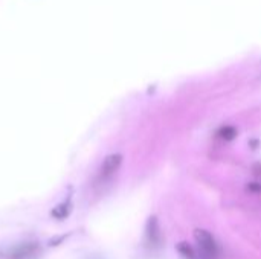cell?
I'll return each mask as SVG.
<instances>
[{
    "mask_svg": "<svg viewBox=\"0 0 261 259\" xmlns=\"http://www.w3.org/2000/svg\"><path fill=\"white\" fill-rule=\"evenodd\" d=\"M217 136L223 140H232L237 136V131L232 127H223L220 128V131L217 133Z\"/></svg>",
    "mask_w": 261,
    "mask_h": 259,
    "instance_id": "cell-7",
    "label": "cell"
},
{
    "mask_svg": "<svg viewBox=\"0 0 261 259\" xmlns=\"http://www.w3.org/2000/svg\"><path fill=\"white\" fill-rule=\"evenodd\" d=\"M41 253L40 244L34 243V241H26V243H20L14 247H11L6 253L5 259H37Z\"/></svg>",
    "mask_w": 261,
    "mask_h": 259,
    "instance_id": "cell-2",
    "label": "cell"
},
{
    "mask_svg": "<svg viewBox=\"0 0 261 259\" xmlns=\"http://www.w3.org/2000/svg\"><path fill=\"white\" fill-rule=\"evenodd\" d=\"M70 208H72V203H70V197H67L63 203H60L58 206H55L52 209V217L57 218V220H63L69 215L70 212Z\"/></svg>",
    "mask_w": 261,
    "mask_h": 259,
    "instance_id": "cell-5",
    "label": "cell"
},
{
    "mask_svg": "<svg viewBox=\"0 0 261 259\" xmlns=\"http://www.w3.org/2000/svg\"><path fill=\"white\" fill-rule=\"evenodd\" d=\"M145 240L151 247H158L162 243V232H161V226L156 217H151L147 223Z\"/></svg>",
    "mask_w": 261,
    "mask_h": 259,
    "instance_id": "cell-4",
    "label": "cell"
},
{
    "mask_svg": "<svg viewBox=\"0 0 261 259\" xmlns=\"http://www.w3.org/2000/svg\"><path fill=\"white\" fill-rule=\"evenodd\" d=\"M122 165V154H110L107 156L104 160H102V165L99 168V172H98V182L99 183H106L109 182L121 168Z\"/></svg>",
    "mask_w": 261,
    "mask_h": 259,
    "instance_id": "cell-3",
    "label": "cell"
},
{
    "mask_svg": "<svg viewBox=\"0 0 261 259\" xmlns=\"http://www.w3.org/2000/svg\"><path fill=\"white\" fill-rule=\"evenodd\" d=\"M177 252L185 259H196V252L188 243H179L177 244Z\"/></svg>",
    "mask_w": 261,
    "mask_h": 259,
    "instance_id": "cell-6",
    "label": "cell"
},
{
    "mask_svg": "<svg viewBox=\"0 0 261 259\" xmlns=\"http://www.w3.org/2000/svg\"><path fill=\"white\" fill-rule=\"evenodd\" d=\"M194 240L197 243L202 259H217L219 246H217V241L213 237V234H210L205 229H196L194 231Z\"/></svg>",
    "mask_w": 261,
    "mask_h": 259,
    "instance_id": "cell-1",
    "label": "cell"
}]
</instances>
